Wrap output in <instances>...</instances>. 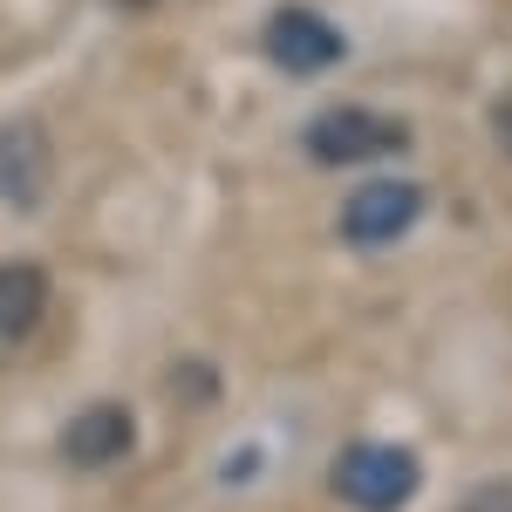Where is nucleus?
<instances>
[{
	"label": "nucleus",
	"mask_w": 512,
	"mask_h": 512,
	"mask_svg": "<svg viewBox=\"0 0 512 512\" xmlns=\"http://www.w3.org/2000/svg\"><path fill=\"white\" fill-rule=\"evenodd\" d=\"M48 315V274L35 260H7L0 267V342L35 335V321Z\"/></svg>",
	"instance_id": "0eeeda50"
},
{
	"label": "nucleus",
	"mask_w": 512,
	"mask_h": 512,
	"mask_svg": "<svg viewBox=\"0 0 512 512\" xmlns=\"http://www.w3.org/2000/svg\"><path fill=\"white\" fill-rule=\"evenodd\" d=\"M417 485H424V472L403 444H349L335 458V492L355 512H403L417 499Z\"/></svg>",
	"instance_id": "f257e3e1"
},
{
	"label": "nucleus",
	"mask_w": 512,
	"mask_h": 512,
	"mask_svg": "<svg viewBox=\"0 0 512 512\" xmlns=\"http://www.w3.org/2000/svg\"><path fill=\"white\" fill-rule=\"evenodd\" d=\"M417 212H424V192L417 185H403V178H376V185H362V192L342 205V233L355 246H390L417 226Z\"/></svg>",
	"instance_id": "39448f33"
},
{
	"label": "nucleus",
	"mask_w": 512,
	"mask_h": 512,
	"mask_svg": "<svg viewBox=\"0 0 512 512\" xmlns=\"http://www.w3.org/2000/svg\"><path fill=\"white\" fill-rule=\"evenodd\" d=\"M403 144H410V123L376 117V110H355V103L321 110V117L301 130V151H308L315 164H369V158L403 151Z\"/></svg>",
	"instance_id": "f03ea898"
},
{
	"label": "nucleus",
	"mask_w": 512,
	"mask_h": 512,
	"mask_svg": "<svg viewBox=\"0 0 512 512\" xmlns=\"http://www.w3.org/2000/svg\"><path fill=\"white\" fill-rule=\"evenodd\" d=\"M130 444H137L130 410H123V403H89L76 424L62 431V458H69V465H82V472H103V465H117Z\"/></svg>",
	"instance_id": "423d86ee"
},
{
	"label": "nucleus",
	"mask_w": 512,
	"mask_h": 512,
	"mask_svg": "<svg viewBox=\"0 0 512 512\" xmlns=\"http://www.w3.org/2000/svg\"><path fill=\"white\" fill-rule=\"evenodd\" d=\"M465 512H512V485H506V478H492V485H478L472 499H465Z\"/></svg>",
	"instance_id": "6e6552de"
},
{
	"label": "nucleus",
	"mask_w": 512,
	"mask_h": 512,
	"mask_svg": "<svg viewBox=\"0 0 512 512\" xmlns=\"http://www.w3.org/2000/svg\"><path fill=\"white\" fill-rule=\"evenodd\" d=\"M342 48H349L342 28L321 21L315 7H280L274 21H267V55H274L287 76H321V69H335Z\"/></svg>",
	"instance_id": "20e7f679"
},
{
	"label": "nucleus",
	"mask_w": 512,
	"mask_h": 512,
	"mask_svg": "<svg viewBox=\"0 0 512 512\" xmlns=\"http://www.w3.org/2000/svg\"><path fill=\"white\" fill-rule=\"evenodd\" d=\"M48 178H55L48 130H41L35 117L0 123V205H14V212H41V198H48Z\"/></svg>",
	"instance_id": "7ed1b4c3"
}]
</instances>
